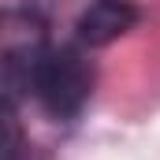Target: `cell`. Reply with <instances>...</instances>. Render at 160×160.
<instances>
[{
	"mask_svg": "<svg viewBox=\"0 0 160 160\" xmlns=\"http://www.w3.org/2000/svg\"><path fill=\"white\" fill-rule=\"evenodd\" d=\"M45 48H48L45 22L38 15L11 11L4 22V89H8L11 104L19 93H30V75H34L38 60L45 56Z\"/></svg>",
	"mask_w": 160,
	"mask_h": 160,
	"instance_id": "obj_2",
	"label": "cell"
},
{
	"mask_svg": "<svg viewBox=\"0 0 160 160\" xmlns=\"http://www.w3.org/2000/svg\"><path fill=\"white\" fill-rule=\"evenodd\" d=\"M30 93L56 119L78 116L93 93V63L86 60V45H48L30 75Z\"/></svg>",
	"mask_w": 160,
	"mask_h": 160,
	"instance_id": "obj_1",
	"label": "cell"
},
{
	"mask_svg": "<svg viewBox=\"0 0 160 160\" xmlns=\"http://www.w3.org/2000/svg\"><path fill=\"white\" fill-rule=\"evenodd\" d=\"M138 22V8L130 0H93L78 19V45L101 48L108 41L123 38Z\"/></svg>",
	"mask_w": 160,
	"mask_h": 160,
	"instance_id": "obj_3",
	"label": "cell"
}]
</instances>
